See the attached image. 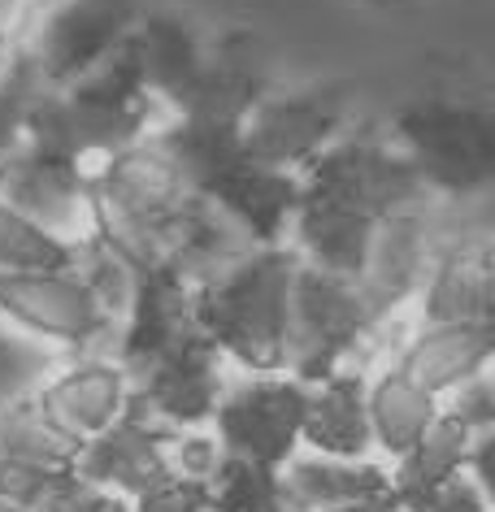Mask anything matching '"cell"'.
<instances>
[{
  "instance_id": "37",
  "label": "cell",
  "mask_w": 495,
  "mask_h": 512,
  "mask_svg": "<svg viewBox=\"0 0 495 512\" xmlns=\"http://www.w3.org/2000/svg\"><path fill=\"white\" fill-rule=\"evenodd\" d=\"M465 473L478 482V491L487 495V504L495 512V430H482L469 439V456H465Z\"/></svg>"
},
{
  "instance_id": "41",
  "label": "cell",
  "mask_w": 495,
  "mask_h": 512,
  "mask_svg": "<svg viewBox=\"0 0 495 512\" xmlns=\"http://www.w3.org/2000/svg\"><path fill=\"white\" fill-rule=\"evenodd\" d=\"M0 512H27V508H18V504H9V499H0Z\"/></svg>"
},
{
  "instance_id": "1",
  "label": "cell",
  "mask_w": 495,
  "mask_h": 512,
  "mask_svg": "<svg viewBox=\"0 0 495 512\" xmlns=\"http://www.w3.org/2000/svg\"><path fill=\"white\" fill-rule=\"evenodd\" d=\"M161 109L165 105L144 83V61H139V44L131 35L118 53L100 61L92 74H83L79 83L44 87V96L31 109L27 144L92 170L109 152L157 131Z\"/></svg>"
},
{
  "instance_id": "14",
  "label": "cell",
  "mask_w": 495,
  "mask_h": 512,
  "mask_svg": "<svg viewBox=\"0 0 495 512\" xmlns=\"http://www.w3.org/2000/svg\"><path fill=\"white\" fill-rule=\"evenodd\" d=\"M170 434L148 421L139 408L126 400V413L113 421L109 430H100L96 439H87L74 456V473L92 486H105L113 495L139 499L165 478H174L170 469Z\"/></svg>"
},
{
  "instance_id": "17",
  "label": "cell",
  "mask_w": 495,
  "mask_h": 512,
  "mask_svg": "<svg viewBox=\"0 0 495 512\" xmlns=\"http://www.w3.org/2000/svg\"><path fill=\"white\" fill-rule=\"evenodd\" d=\"M270 74H265V53L248 35H231L205 57L196 83L187 87L174 118L209 122V126H244L248 113L270 96Z\"/></svg>"
},
{
  "instance_id": "25",
  "label": "cell",
  "mask_w": 495,
  "mask_h": 512,
  "mask_svg": "<svg viewBox=\"0 0 495 512\" xmlns=\"http://www.w3.org/2000/svg\"><path fill=\"white\" fill-rule=\"evenodd\" d=\"M0 456L31 460V465H53V469H74L79 443L44 417V408L31 391L0 408Z\"/></svg>"
},
{
  "instance_id": "40",
  "label": "cell",
  "mask_w": 495,
  "mask_h": 512,
  "mask_svg": "<svg viewBox=\"0 0 495 512\" xmlns=\"http://www.w3.org/2000/svg\"><path fill=\"white\" fill-rule=\"evenodd\" d=\"M9 61H14V53H5V48H0V79H5V70H9Z\"/></svg>"
},
{
  "instance_id": "7",
  "label": "cell",
  "mask_w": 495,
  "mask_h": 512,
  "mask_svg": "<svg viewBox=\"0 0 495 512\" xmlns=\"http://www.w3.org/2000/svg\"><path fill=\"white\" fill-rule=\"evenodd\" d=\"M300 191L317 196L335 209H348L370 222H383L387 213L430 204V187L422 183L417 165L396 144H374V139H335L309 170L300 174Z\"/></svg>"
},
{
  "instance_id": "16",
  "label": "cell",
  "mask_w": 495,
  "mask_h": 512,
  "mask_svg": "<svg viewBox=\"0 0 495 512\" xmlns=\"http://www.w3.org/2000/svg\"><path fill=\"white\" fill-rule=\"evenodd\" d=\"M192 330H196L192 283L174 265L135 270L131 304H126L118 339H113V361L126 365V374H139L148 361H157L165 348H174Z\"/></svg>"
},
{
  "instance_id": "12",
  "label": "cell",
  "mask_w": 495,
  "mask_h": 512,
  "mask_svg": "<svg viewBox=\"0 0 495 512\" xmlns=\"http://www.w3.org/2000/svg\"><path fill=\"white\" fill-rule=\"evenodd\" d=\"M0 204L70 243H87L96 235V196L87 165L53 157L44 148L22 144L9 161H0Z\"/></svg>"
},
{
  "instance_id": "13",
  "label": "cell",
  "mask_w": 495,
  "mask_h": 512,
  "mask_svg": "<svg viewBox=\"0 0 495 512\" xmlns=\"http://www.w3.org/2000/svg\"><path fill=\"white\" fill-rule=\"evenodd\" d=\"M430 256H435V230H430V209L413 204V209L387 213L374 226L370 252L357 274V287L365 304H370L378 330L396 322V313L409 304L426 283Z\"/></svg>"
},
{
  "instance_id": "18",
  "label": "cell",
  "mask_w": 495,
  "mask_h": 512,
  "mask_svg": "<svg viewBox=\"0 0 495 512\" xmlns=\"http://www.w3.org/2000/svg\"><path fill=\"white\" fill-rule=\"evenodd\" d=\"M422 322H495V239L465 235L430 256Z\"/></svg>"
},
{
  "instance_id": "27",
  "label": "cell",
  "mask_w": 495,
  "mask_h": 512,
  "mask_svg": "<svg viewBox=\"0 0 495 512\" xmlns=\"http://www.w3.org/2000/svg\"><path fill=\"white\" fill-rule=\"evenodd\" d=\"M209 504L222 512H291L278 469L244 456H222L209 478Z\"/></svg>"
},
{
  "instance_id": "31",
  "label": "cell",
  "mask_w": 495,
  "mask_h": 512,
  "mask_svg": "<svg viewBox=\"0 0 495 512\" xmlns=\"http://www.w3.org/2000/svg\"><path fill=\"white\" fill-rule=\"evenodd\" d=\"M74 274L92 287V296L100 300L113 322L126 317V304H131V291H135V265H126L109 243H100L96 235L79 243V261H74Z\"/></svg>"
},
{
  "instance_id": "21",
  "label": "cell",
  "mask_w": 495,
  "mask_h": 512,
  "mask_svg": "<svg viewBox=\"0 0 495 512\" xmlns=\"http://www.w3.org/2000/svg\"><path fill=\"white\" fill-rule=\"evenodd\" d=\"M278 478H283L291 512H326L391 491V473L378 460H339L317 452H296L278 469Z\"/></svg>"
},
{
  "instance_id": "34",
  "label": "cell",
  "mask_w": 495,
  "mask_h": 512,
  "mask_svg": "<svg viewBox=\"0 0 495 512\" xmlns=\"http://www.w3.org/2000/svg\"><path fill=\"white\" fill-rule=\"evenodd\" d=\"M222 443L218 434L205 430V426H192V430H174L170 434V469L174 478H192V482H209L213 469L222 465Z\"/></svg>"
},
{
  "instance_id": "20",
  "label": "cell",
  "mask_w": 495,
  "mask_h": 512,
  "mask_svg": "<svg viewBox=\"0 0 495 512\" xmlns=\"http://www.w3.org/2000/svg\"><path fill=\"white\" fill-rule=\"evenodd\" d=\"M300 447L317 456H339V460H374L361 369H335L330 378L309 382Z\"/></svg>"
},
{
  "instance_id": "22",
  "label": "cell",
  "mask_w": 495,
  "mask_h": 512,
  "mask_svg": "<svg viewBox=\"0 0 495 512\" xmlns=\"http://www.w3.org/2000/svg\"><path fill=\"white\" fill-rule=\"evenodd\" d=\"M135 44H139V61H144L148 92L174 113L179 100L187 96V87L196 83L200 66H205L200 35L192 31V22L183 14H157V9H148L135 27Z\"/></svg>"
},
{
  "instance_id": "42",
  "label": "cell",
  "mask_w": 495,
  "mask_h": 512,
  "mask_svg": "<svg viewBox=\"0 0 495 512\" xmlns=\"http://www.w3.org/2000/svg\"><path fill=\"white\" fill-rule=\"evenodd\" d=\"M370 5H391V0H370Z\"/></svg>"
},
{
  "instance_id": "24",
  "label": "cell",
  "mask_w": 495,
  "mask_h": 512,
  "mask_svg": "<svg viewBox=\"0 0 495 512\" xmlns=\"http://www.w3.org/2000/svg\"><path fill=\"white\" fill-rule=\"evenodd\" d=\"M469 434L461 421H452L448 413L435 417V426H430L422 439H417L409 452L400 460H391V495H413V491H426V486H435L443 478H452V473L465 469V456H469Z\"/></svg>"
},
{
  "instance_id": "2",
  "label": "cell",
  "mask_w": 495,
  "mask_h": 512,
  "mask_svg": "<svg viewBox=\"0 0 495 512\" xmlns=\"http://www.w3.org/2000/svg\"><path fill=\"white\" fill-rule=\"evenodd\" d=\"M300 252L287 243L252 248L231 270L192 287L196 326L213 339L226 361L248 374L287 369V317H291V278Z\"/></svg>"
},
{
  "instance_id": "39",
  "label": "cell",
  "mask_w": 495,
  "mask_h": 512,
  "mask_svg": "<svg viewBox=\"0 0 495 512\" xmlns=\"http://www.w3.org/2000/svg\"><path fill=\"white\" fill-rule=\"evenodd\" d=\"M400 499L396 495H374V499H357V504H339V508H326V512H396Z\"/></svg>"
},
{
  "instance_id": "43",
  "label": "cell",
  "mask_w": 495,
  "mask_h": 512,
  "mask_svg": "<svg viewBox=\"0 0 495 512\" xmlns=\"http://www.w3.org/2000/svg\"><path fill=\"white\" fill-rule=\"evenodd\" d=\"M205 512H222V508H213V504H205Z\"/></svg>"
},
{
  "instance_id": "32",
  "label": "cell",
  "mask_w": 495,
  "mask_h": 512,
  "mask_svg": "<svg viewBox=\"0 0 495 512\" xmlns=\"http://www.w3.org/2000/svg\"><path fill=\"white\" fill-rule=\"evenodd\" d=\"M443 413L452 421H461L469 434H482V430H495V356L478 374H469L461 387H452L443 395Z\"/></svg>"
},
{
  "instance_id": "10",
  "label": "cell",
  "mask_w": 495,
  "mask_h": 512,
  "mask_svg": "<svg viewBox=\"0 0 495 512\" xmlns=\"http://www.w3.org/2000/svg\"><path fill=\"white\" fill-rule=\"evenodd\" d=\"M304 404H309V387L300 378H291L287 369L252 374L222 391L209 426L226 456H244L257 460V465L283 469L300 452Z\"/></svg>"
},
{
  "instance_id": "15",
  "label": "cell",
  "mask_w": 495,
  "mask_h": 512,
  "mask_svg": "<svg viewBox=\"0 0 495 512\" xmlns=\"http://www.w3.org/2000/svg\"><path fill=\"white\" fill-rule=\"evenodd\" d=\"M44 417L53 421L61 434H70L74 443L96 439L100 430H109L113 421L126 413V400H131V374L126 365H118L105 352L92 356H74L70 365H57L53 374L40 382L35 391Z\"/></svg>"
},
{
  "instance_id": "36",
  "label": "cell",
  "mask_w": 495,
  "mask_h": 512,
  "mask_svg": "<svg viewBox=\"0 0 495 512\" xmlns=\"http://www.w3.org/2000/svg\"><path fill=\"white\" fill-rule=\"evenodd\" d=\"M40 0H0V48L18 53L31 44V31L40 22Z\"/></svg>"
},
{
  "instance_id": "28",
  "label": "cell",
  "mask_w": 495,
  "mask_h": 512,
  "mask_svg": "<svg viewBox=\"0 0 495 512\" xmlns=\"http://www.w3.org/2000/svg\"><path fill=\"white\" fill-rule=\"evenodd\" d=\"M61 365V352L48 343L22 335L14 322L0 317V408L40 391V382Z\"/></svg>"
},
{
  "instance_id": "33",
  "label": "cell",
  "mask_w": 495,
  "mask_h": 512,
  "mask_svg": "<svg viewBox=\"0 0 495 512\" xmlns=\"http://www.w3.org/2000/svg\"><path fill=\"white\" fill-rule=\"evenodd\" d=\"M396 499H400V508H409V512H491L487 495L478 491V482L469 478L465 469L435 486H426V491L396 495Z\"/></svg>"
},
{
  "instance_id": "9",
  "label": "cell",
  "mask_w": 495,
  "mask_h": 512,
  "mask_svg": "<svg viewBox=\"0 0 495 512\" xmlns=\"http://www.w3.org/2000/svg\"><path fill=\"white\" fill-rule=\"evenodd\" d=\"M148 0H53L40 9L27 53L44 87H70L131 40Z\"/></svg>"
},
{
  "instance_id": "5",
  "label": "cell",
  "mask_w": 495,
  "mask_h": 512,
  "mask_svg": "<svg viewBox=\"0 0 495 512\" xmlns=\"http://www.w3.org/2000/svg\"><path fill=\"white\" fill-rule=\"evenodd\" d=\"M378 335V322L365 304L357 278L317 270L300 261L291 278V317H287V374L309 382L330 378L357 348Z\"/></svg>"
},
{
  "instance_id": "3",
  "label": "cell",
  "mask_w": 495,
  "mask_h": 512,
  "mask_svg": "<svg viewBox=\"0 0 495 512\" xmlns=\"http://www.w3.org/2000/svg\"><path fill=\"white\" fill-rule=\"evenodd\" d=\"M87 174L96 196V239L135 270L161 265L174 222L196 196L183 165L161 148L157 135H144L109 152Z\"/></svg>"
},
{
  "instance_id": "35",
  "label": "cell",
  "mask_w": 495,
  "mask_h": 512,
  "mask_svg": "<svg viewBox=\"0 0 495 512\" xmlns=\"http://www.w3.org/2000/svg\"><path fill=\"white\" fill-rule=\"evenodd\" d=\"M209 504V482L192 478H165L139 499H131V512H205Z\"/></svg>"
},
{
  "instance_id": "29",
  "label": "cell",
  "mask_w": 495,
  "mask_h": 512,
  "mask_svg": "<svg viewBox=\"0 0 495 512\" xmlns=\"http://www.w3.org/2000/svg\"><path fill=\"white\" fill-rule=\"evenodd\" d=\"M83 486L74 469L53 465H31V460H9L0 456V499L27 508V512H57L66 499Z\"/></svg>"
},
{
  "instance_id": "44",
  "label": "cell",
  "mask_w": 495,
  "mask_h": 512,
  "mask_svg": "<svg viewBox=\"0 0 495 512\" xmlns=\"http://www.w3.org/2000/svg\"><path fill=\"white\" fill-rule=\"evenodd\" d=\"M40 5H53V0H40Z\"/></svg>"
},
{
  "instance_id": "26",
  "label": "cell",
  "mask_w": 495,
  "mask_h": 512,
  "mask_svg": "<svg viewBox=\"0 0 495 512\" xmlns=\"http://www.w3.org/2000/svg\"><path fill=\"white\" fill-rule=\"evenodd\" d=\"M79 243L53 235L40 222L0 204V270L9 274H40V270H74Z\"/></svg>"
},
{
  "instance_id": "11",
  "label": "cell",
  "mask_w": 495,
  "mask_h": 512,
  "mask_svg": "<svg viewBox=\"0 0 495 512\" xmlns=\"http://www.w3.org/2000/svg\"><path fill=\"white\" fill-rule=\"evenodd\" d=\"M222 361L226 356L196 326L187 339H179L157 361H148L139 374H131V404L165 430L209 426L213 408H218L226 391Z\"/></svg>"
},
{
  "instance_id": "23",
  "label": "cell",
  "mask_w": 495,
  "mask_h": 512,
  "mask_svg": "<svg viewBox=\"0 0 495 512\" xmlns=\"http://www.w3.org/2000/svg\"><path fill=\"white\" fill-rule=\"evenodd\" d=\"M365 413H370L374 452L400 460L443 413L439 395L422 391L413 378H404L396 365H387L378 378H365Z\"/></svg>"
},
{
  "instance_id": "45",
  "label": "cell",
  "mask_w": 495,
  "mask_h": 512,
  "mask_svg": "<svg viewBox=\"0 0 495 512\" xmlns=\"http://www.w3.org/2000/svg\"><path fill=\"white\" fill-rule=\"evenodd\" d=\"M396 512H409V508H396Z\"/></svg>"
},
{
  "instance_id": "8",
  "label": "cell",
  "mask_w": 495,
  "mask_h": 512,
  "mask_svg": "<svg viewBox=\"0 0 495 512\" xmlns=\"http://www.w3.org/2000/svg\"><path fill=\"white\" fill-rule=\"evenodd\" d=\"M0 317L14 322L22 335L70 356L105 352V343L113 348V339H118V322L100 309L92 287L74 270H40V274L0 270Z\"/></svg>"
},
{
  "instance_id": "4",
  "label": "cell",
  "mask_w": 495,
  "mask_h": 512,
  "mask_svg": "<svg viewBox=\"0 0 495 512\" xmlns=\"http://www.w3.org/2000/svg\"><path fill=\"white\" fill-rule=\"evenodd\" d=\"M396 139L430 196H482L495 187V109L465 100H417L396 113Z\"/></svg>"
},
{
  "instance_id": "19",
  "label": "cell",
  "mask_w": 495,
  "mask_h": 512,
  "mask_svg": "<svg viewBox=\"0 0 495 512\" xmlns=\"http://www.w3.org/2000/svg\"><path fill=\"white\" fill-rule=\"evenodd\" d=\"M495 356V322H439L422 330L396 352V369L430 395H448L469 374H478Z\"/></svg>"
},
{
  "instance_id": "38",
  "label": "cell",
  "mask_w": 495,
  "mask_h": 512,
  "mask_svg": "<svg viewBox=\"0 0 495 512\" xmlns=\"http://www.w3.org/2000/svg\"><path fill=\"white\" fill-rule=\"evenodd\" d=\"M57 512H131V499H126V495H113V491H105V486L83 482L79 491H74Z\"/></svg>"
},
{
  "instance_id": "30",
  "label": "cell",
  "mask_w": 495,
  "mask_h": 512,
  "mask_svg": "<svg viewBox=\"0 0 495 512\" xmlns=\"http://www.w3.org/2000/svg\"><path fill=\"white\" fill-rule=\"evenodd\" d=\"M44 96V79L40 66L27 48H18L9 61L5 79H0V161H9L14 152L27 144V126H31V109Z\"/></svg>"
},
{
  "instance_id": "6",
  "label": "cell",
  "mask_w": 495,
  "mask_h": 512,
  "mask_svg": "<svg viewBox=\"0 0 495 512\" xmlns=\"http://www.w3.org/2000/svg\"><path fill=\"white\" fill-rule=\"evenodd\" d=\"M352 100H357V87L348 79H326L317 87H300V92L265 96L239 126L244 157L283 174H304L335 139H344Z\"/></svg>"
}]
</instances>
